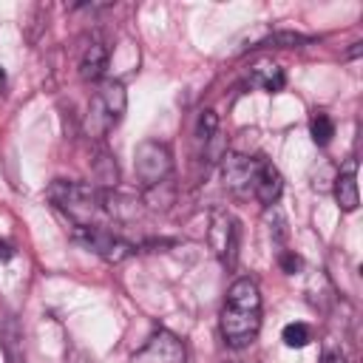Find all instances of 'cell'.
<instances>
[{
	"label": "cell",
	"instance_id": "13",
	"mask_svg": "<svg viewBox=\"0 0 363 363\" xmlns=\"http://www.w3.org/2000/svg\"><path fill=\"white\" fill-rule=\"evenodd\" d=\"M309 133H312V142H315V145L326 147V145L332 142V136H335V122H332V116L323 113V111H318V113L312 116V122H309Z\"/></svg>",
	"mask_w": 363,
	"mask_h": 363
},
{
	"label": "cell",
	"instance_id": "9",
	"mask_svg": "<svg viewBox=\"0 0 363 363\" xmlns=\"http://www.w3.org/2000/svg\"><path fill=\"white\" fill-rule=\"evenodd\" d=\"M281 193H284V176L278 173V167L269 159L261 156V164H258V173H255V184H252V196L264 207H275Z\"/></svg>",
	"mask_w": 363,
	"mask_h": 363
},
{
	"label": "cell",
	"instance_id": "1",
	"mask_svg": "<svg viewBox=\"0 0 363 363\" xmlns=\"http://www.w3.org/2000/svg\"><path fill=\"white\" fill-rule=\"evenodd\" d=\"M261 329V289L252 278H238L221 306V337L230 349H247Z\"/></svg>",
	"mask_w": 363,
	"mask_h": 363
},
{
	"label": "cell",
	"instance_id": "10",
	"mask_svg": "<svg viewBox=\"0 0 363 363\" xmlns=\"http://www.w3.org/2000/svg\"><path fill=\"white\" fill-rule=\"evenodd\" d=\"M335 199H337L340 210H346V213L357 210L360 196H357V162L354 159H349L340 167V173L335 176Z\"/></svg>",
	"mask_w": 363,
	"mask_h": 363
},
{
	"label": "cell",
	"instance_id": "19",
	"mask_svg": "<svg viewBox=\"0 0 363 363\" xmlns=\"http://www.w3.org/2000/svg\"><path fill=\"white\" fill-rule=\"evenodd\" d=\"M11 255H14V250H11V244H9V241H3V238H0V261H9V258H11Z\"/></svg>",
	"mask_w": 363,
	"mask_h": 363
},
{
	"label": "cell",
	"instance_id": "2",
	"mask_svg": "<svg viewBox=\"0 0 363 363\" xmlns=\"http://www.w3.org/2000/svg\"><path fill=\"white\" fill-rule=\"evenodd\" d=\"M45 196L57 210H62L74 221V227H102L99 221L108 218L102 207V190L94 184L57 179L48 184Z\"/></svg>",
	"mask_w": 363,
	"mask_h": 363
},
{
	"label": "cell",
	"instance_id": "15",
	"mask_svg": "<svg viewBox=\"0 0 363 363\" xmlns=\"http://www.w3.org/2000/svg\"><path fill=\"white\" fill-rule=\"evenodd\" d=\"M216 130H218V116H216V111H201L199 113V122H196V142L199 145H210L213 142V136H216Z\"/></svg>",
	"mask_w": 363,
	"mask_h": 363
},
{
	"label": "cell",
	"instance_id": "12",
	"mask_svg": "<svg viewBox=\"0 0 363 363\" xmlns=\"http://www.w3.org/2000/svg\"><path fill=\"white\" fill-rule=\"evenodd\" d=\"M250 85H252V88H261V91H267V94H278V91L286 85V77H284V71H281L278 65L264 62V65L252 68Z\"/></svg>",
	"mask_w": 363,
	"mask_h": 363
},
{
	"label": "cell",
	"instance_id": "21",
	"mask_svg": "<svg viewBox=\"0 0 363 363\" xmlns=\"http://www.w3.org/2000/svg\"><path fill=\"white\" fill-rule=\"evenodd\" d=\"M233 363H244V360H233Z\"/></svg>",
	"mask_w": 363,
	"mask_h": 363
},
{
	"label": "cell",
	"instance_id": "3",
	"mask_svg": "<svg viewBox=\"0 0 363 363\" xmlns=\"http://www.w3.org/2000/svg\"><path fill=\"white\" fill-rule=\"evenodd\" d=\"M128 108V91L119 79H102L94 91L85 113V133L91 139H105L125 116Z\"/></svg>",
	"mask_w": 363,
	"mask_h": 363
},
{
	"label": "cell",
	"instance_id": "11",
	"mask_svg": "<svg viewBox=\"0 0 363 363\" xmlns=\"http://www.w3.org/2000/svg\"><path fill=\"white\" fill-rule=\"evenodd\" d=\"M105 68H108V45L99 43V40H94V43L82 51V60H79V77L94 82V79H99V77L105 74Z\"/></svg>",
	"mask_w": 363,
	"mask_h": 363
},
{
	"label": "cell",
	"instance_id": "8",
	"mask_svg": "<svg viewBox=\"0 0 363 363\" xmlns=\"http://www.w3.org/2000/svg\"><path fill=\"white\" fill-rule=\"evenodd\" d=\"M261 156H244V153H227L221 159V182L235 196H252L255 173H258Z\"/></svg>",
	"mask_w": 363,
	"mask_h": 363
},
{
	"label": "cell",
	"instance_id": "18",
	"mask_svg": "<svg viewBox=\"0 0 363 363\" xmlns=\"http://www.w3.org/2000/svg\"><path fill=\"white\" fill-rule=\"evenodd\" d=\"M320 363H349V360H346V354L340 349H326L323 357H320Z\"/></svg>",
	"mask_w": 363,
	"mask_h": 363
},
{
	"label": "cell",
	"instance_id": "6",
	"mask_svg": "<svg viewBox=\"0 0 363 363\" xmlns=\"http://www.w3.org/2000/svg\"><path fill=\"white\" fill-rule=\"evenodd\" d=\"M74 238L85 250L96 252L99 258H105L111 264H119L136 252V247L130 241H125L122 235H116L113 230H105V227H74Z\"/></svg>",
	"mask_w": 363,
	"mask_h": 363
},
{
	"label": "cell",
	"instance_id": "4",
	"mask_svg": "<svg viewBox=\"0 0 363 363\" xmlns=\"http://www.w3.org/2000/svg\"><path fill=\"white\" fill-rule=\"evenodd\" d=\"M133 173L139 179V184L147 190V187H156L162 182L170 179L173 173V156H170V147L164 142H156V139H145L136 145L133 150Z\"/></svg>",
	"mask_w": 363,
	"mask_h": 363
},
{
	"label": "cell",
	"instance_id": "17",
	"mask_svg": "<svg viewBox=\"0 0 363 363\" xmlns=\"http://www.w3.org/2000/svg\"><path fill=\"white\" fill-rule=\"evenodd\" d=\"M301 267H303V258H301L295 250H284V252H281V269H284V272L295 275Z\"/></svg>",
	"mask_w": 363,
	"mask_h": 363
},
{
	"label": "cell",
	"instance_id": "16",
	"mask_svg": "<svg viewBox=\"0 0 363 363\" xmlns=\"http://www.w3.org/2000/svg\"><path fill=\"white\" fill-rule=\"evenodd\" d=\"M301 43H306V37H301V34H292V31H278V34H269L261 45H281V48H295V45H301Z\"/></svg>",
	"mask_w": 363,
	"mask_h": 363
},
{
	"label": "cell",
	"instance_id": "7",
	"mask_svg": "<svg viewBox=\"0 0 363 363\" xmlns=\"http://www.w3.org/2000/svg\"><path fill=\"white\" fill-rule=\"evenodd\" d=\"M130 363H187V349L173 332L159 329L147 337L142 349L133 352Z\"/></svg>",
	"mask_w": 363,
	"mask_h": 363
},
{
	"label": "cell",
	"instance_id": "5",
	"mask_svg": "<svg viewBox=\"0 0 363 363\" xmlns=\"http://www.w3.org/2000/svg\"><path fill=\"white\" fill-rule=\"evenodd\" d=\"M207 241L216 258L233 269L238 261V247H241V224L233 213L227 210H213L210 213V227H207Z\"/></svg>",
	"mask_w": 363,
	"mask_h": 363
},
{
	"label": "cell",
	"instance_id": "14",
	"mask_svg": "<svg viewBox=\"0 0 363 363\" xmlns=\"http://www.w3.org/2000/svg\"><path fill=\"white\" fill-rule=\"evenodd\" d=\"M281 340H284V346H289V349H303V346L312 340V329H309L306 323H301V320H292V323L284 326Z\"/></svg>",
	"mask_w": 363,
	"mask_h": 363
},
{
	"label": "cell",
	"instance_id": "20",
	"mask_svg": "<svg viewBox=\"0 0 363 363\" xmlns=\"http://www.w3.org/2000/svg\"><path fill=\"white\" fill-rule=\"evenodd\" d=\"M3 91H6V71L0 68V94H3Z\"/></svg>",
	"mask_w": 363,
	"mask_h": 363
}]
</instances>
